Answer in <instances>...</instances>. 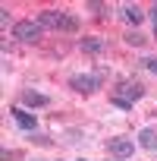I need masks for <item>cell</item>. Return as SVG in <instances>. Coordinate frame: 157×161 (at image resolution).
<instances>
[{
	"instance_id": "6da1fadb",
	"label": "cell",
	"mask_w": 157,
	"mask_h": 161,
	"mask_svg": "<svg viewBox=\"0 0 157 161\" xmlns=\"http://www.w3.org/2000/svg\"><path fill=\"white\" fill-rule=\"evenodd\" d=\"M144 98V86L138 82V79H119V82L113 86V95H110V104L119 108V111H132L135 101Z\"/></svg>"
},
{
	"instance_id": "7a4b0ae2",
	"label": "cell",
	"mask_w": 157,
	"mask_h": 161,
	"mask_svg": "<svg viewBox=\"0 0 157 161\" xmlns=\"http://www.w3.org/2000/svg\"><path fill=\"white\" fill-rule=\"evenodd\" d=\"M38 22L44 29H53V32H66V35H75L78 29H82V22H78L72 13H63V10H44L38 16Z\"/></svg>"
},
{
	"instance_id": "3957f363",
	"label": "cell",
	"mask_w": 157,
	"mask_h": 161,
	"mask_svg": "<svg viewBox=\"0 0 157 161\" xmlns=\"http://www.w3.org/2000/svg\"><path fill=\"white\" fill-rule=\"evenodd\" d=\"M41 35H44V25H41L38 19H19V22L13 25V38L22 41V44H38Z\"/></svg>"
},
{
	"instance_id": "277c9868",
	"label": "cell",
	"mask_w": 157,
	"mask_h": 161,
	"mask_svg": "<svg viewBox=\"0 0 157 161\" xmlns=\"http://www.w3.org/2000/svg\"><path fill=\"white\" fill-rule=\"evenodd\" d=\"M69 89L78 95H94L101 89V73H75L69 76Z\"/></svg>"
},
{
	"instance_id": "5b68a950",
	"label": "cell",
	"mask_w": 157,
	"mask_h": 161,
	"mask_svg": "<svg viewBox=\"0 0 157 161\" xmlns=\"http://www.w3.org/2000/svg\"><path fill=\"white\" fill-rule=\"evenodd\" d=\"M107 152H110V158L126 161V158L135 155V142H132L129 136H110V139H107Z\"/></svg>"
},
{
	"instance_id": "8992f818",
	"label": "cell",
	"mask_w": 157,
	"mask_h": 161,
	"mask_svg": "<svg viewBox=\"0 0 157 161\" xmlns=\"http://www.w3.org/2000/svg\"><path fill=\"white\" fill-rule=\"evenodd\" d=\"M10 117L16 120V126H19L22 133H35V130H38L35 114H28V111H22V108H10Z\"/></svg>"
},
{
	"instance_id": "52a82bcc",
	"label": "cell",
	"mask_w": 157,
	"mask_h": 161,
	"mask_svg": "<svg viewBox=\"0 0 157 161\" xmlns=\"http://www.w3.org/2000/svg\"><path fill=\"white\" fill-rule=\"evenodd\" d=\"M119 10H123V16H126V22H129L132 29H138V25L144 22V16H148V10H141L138 3H123Z\"/></svg>"
},
{
	"instance_id": "ba28073f",
	"label": "cell",
	"mask_w": 157,
	"mask_h": 161,
	"mask_svg": "<svg viewBox=\"0 0 157 161\" xmlns=\"http://www.w3.org/2000/svg\"><path fill=\"white\" fill-rule=\"evenodd\" d=\"M19 101H22L25 108H47V104H50V98H47L44 92H35V89H22Z\"/></svg>"
},
{
	"instance_id": "9c48e42d",
	"label": "cell",
	"mask_w": 157,
	"mask_h": 161,
	"mask_svg": "<svg viewBox=\"0 0 157 161\" xmlns=\"http://www.w3.org/2000/svg\"><path fill=\"white\" fill-rule=\"evenodd\" d=\"M138 145H141L144 152H157V130H154V126L138 130Z\"/></svg>"
},
{
	"instance_id": "30bf717a",
	"label": "cell",
	"mask_w": 157,
	"mask_h": 161,
	"mask_svg": "<svg viewBox=\"0 0 157 161\" xmlns=\"http://www.w3.org/2000/svg\"><path fill=\"white\" fill-rule=\"evenodd\" d=\"M78 47H82V54H91V57L104 54V41H101V38H82Z\"/></svg>"
},
{
	"instance_id": "8fae6325",
	"label": "cell",
	"mask_w": 157,
	"mask_h": 161,
	"mask_svg": "<svg viewBox=\"0 0 157 161\" xmlns=\"http://www.w3.org/2000/svg\"><path fill=\"white\" fill-rule=\"evenodd\" d=\"M123 41H126L129 47H141V44H144V35H141L138 29H129V32L123 35Z\"/></svg>"
},
{
	"instance_id": "7c38bea8",
	"label": "cell",
	"mask_w": 157,
	"mask_h": 161,
	"mask_svg": "<svg viewBox=\"0 0 157 161\" xmlns=\"http://www.w3.org/2000/svg\"><path fill=\"white\" fill-rule=\"evenodd\" d=\"M85 10H94L98 16H107V10H110V7H107V3H98V0H91V3H85Z\"/></svg>"
},
{
	"instance_id": "4fadbf2b",
	"label": "cell",
	"mask_w": 157,
	"mask_h": 161,
	"mask_svg": "<svg viewBox=\"0 0 157 161\" xmlns=\"http://www.w3.org/2000/svg\"><path fill=\"white\" fill-rule=\"evenodd\" d=\"M28 139H32V142H38V145H53V139H47V136H44V133H38V130H35Z\"/></svg>"
},
{
	"instance_id": "5bb4252c",
	"label": "cell",
	"mask_w": 157,
	"mask_h": 161,
	"mask_svg": "<svg viewBox=\"0 0 157 161\" xmlns=\"http://www.w3.org/2000/svg\"><path fill=\"white\" fill-rule=\"evenodd\" d=\"M141 66H144L148 73H154V76H157V57H144V60H141Z\"/></svg>"
},
{
	"instance_id": "9a60e30c",
	"label": "cell",
	"mask_w": 157,
	"mask_h": 161,
	"mask_svg": "<svg viewBox=\"0 0 157 161\" xmlns=\"http://www.w3.org/2000/svg\"><path fill=\"white\" fill-rule=\"evenodd\" d=\"M148 16H151V29H154V38H157V3L148 10Z\"/></svg>"
}]
</instances>
